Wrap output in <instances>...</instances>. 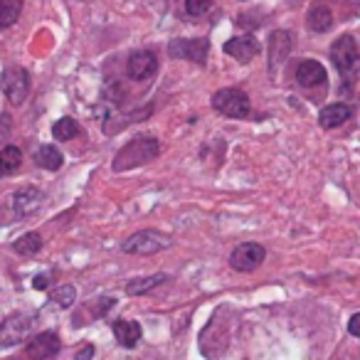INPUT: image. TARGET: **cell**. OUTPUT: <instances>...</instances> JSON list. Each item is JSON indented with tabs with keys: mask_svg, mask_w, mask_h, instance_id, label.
<instances>
[{
	"mask_svg": "<svg viewBox=\"0 0 360 360\" xmlns=\"http://www.w3.org/2000/svg\"><path fill=\"white\" fill-rule=\"evenodd\" d=\"M60 348H62L60 335H57L55 330H45V333H37L35 338L27 343L25 353H27V358H32V360H50L60 353Z\"/></svg>",
	"mask_w": 360,
	"mask_h": 360,
	"instance_id": "5bb4252c",
	"label": "cell"
},
{
	"mask_svg": "<svg viewBox=\"0 0 360 360\" xmlns=\"http://www.w3.org/2000/svg\"><path fill=\"white\" fill-rule=\"evenodd\" d=\"M222 50H225V55H230L232 60L240 62V65H250V62L262 52V45L255 35L245 32V35H237V37H232V40H227Z\"/></svg>",
	"mask_w": 360,
	"mask_h": 360,
	"instance_id": "7c38bea8",
	"label": "cell"
},
{
	"mask_svg": "<svg viewBox=\"0 0 360 360\" xmlns=\"http://www.w3.org/2000/svg\"><path fill=\"white\" fill-rule=\"evenodd\" d=\"M230 309H217L212 314L210 323L202 328L200 333V353L205 355L207 360H220L222 355L227 353V345H230Z\"/></svg>",
	"mask_w": 360,
	"mask_h": 360,
	"instance_id": "7a4b0ae2",
	"label": "cell"
},
{
	"mask_svg": "<svg viewBox=\"0 0 360 360\" xmlns=\"http://www.w3.org/2000/svg\"><path fill=\"white\" fill-rule=\"evenodd\" d=\"M50 299H52V304H57L60 309H70V306L77 301V289L72 284H62L52 291Z\"/></svg>",
	"mask_w": 360,
	"mask_h": 360,
	"instance_id": "484cf974",
	"label": "cell"
},
{
	"mask_svg": "<svg viewBox=\"0 0 360 360\" xmlns=\"http://www.w3.org/2000/svg\"><path fill=\"white\" fill-rule=\"evenodd\" d=\"M91 358H94V345H91V343H84L75 353V360H91Z\"/></svg>",
	"mask_w": 360,
	"mask_h": 360,
	"instance_id": "83f0119b",
	"label": "cell"
},
{
	"mask_svg": "<svg viewBox=\"0 0 360 360\" xmlns=\"http://www.w3.org/2000/svg\"><path fill=\"white\" fill-rule=\"evenodd\" d=\"M215 0H186V13L191 18H202L205 13H210Z\"/></svg>",
	"mask_w": 360,
	"mask_h": 360,
	"instance_id": "4316f807",
	"label": "cell"
},
{
	"mask_svg": "<svg viewBox=\"0 0 360 360\" xmlns=\"http://www.w3.org/2000/svg\"><path fill=\"white\" fill-rule=\"evenodd\" d=\"M350 119H353V106L345 104V101H338V104H328L321 109L319 126L323 131H330V129H338V126L348 124Z\"/></svg>",
	"mask_w": 360,
	"mask_h": 360,
	"instance_id": "e0dca14e",
	"label": "cell"
},
{
	"mask_svg": "<svg viewBox=\"0 0 360 360\" xmlns=\"http://www.w3.org/2000/svg\"><path fill=\"white\" fill-rule=\"evenodd\" d=\"M79 134H82V126L77 124V119H72V116H62V119L52 126V136H55L57 141H72Z\"/></svg>",
	"mask_w": 360,
	"mask_h": 360,
	"instance_id": "d4e9b609",
	"label": "cell"
},
{
	"mask_svg": "<svg viewBox=\"0 0 360 360\" xmlns=\"http://www.w3.org/2000/svg\"><path fill=\"white\" fill-rule=\"evenodd\" d=\"M0 89L8 96V101L15 106L25 104L27 94H30V75L22 67H8L0 77Z\"/></svg>",
	"mask_w": 360,
	"mask_h": 360,
	"instance_id": "ba28073f",
	"label": "cell"
},
{
	"mask_svg": "<svg viewBox=\"0 0 360 360\" xmlns=\"http://www.w3.org/2000/svg\"><path fill=\"white\" fill-rule=\"evenodd\" d=\"M266 259V250L259 245V242H245V245H237L230 255V266L235 271H255L264 264Z\"/></svg>",
	"mask_w": 360,
	"mask_h": 360,
	"instance_id": "9c48e42d",
	"label": "cell"
},
{
	"mask_svg": "<svg viewBox=\"0 0 360 360\" xmlns=\"http://www.w3.org/2000/svg\"><path fill=\"white\" fill-rule=\"evenodd\" d=\"M168 281V274H148V276H136V279L126 281V294L129 296H143L158 289L160 284Z\"/></svg>",
	"mask_w": 360,
	"mask_h": 360,
	"instance_id": "ffe728a7",
	"label": "cell"
},
{
	"mask_svg": "<svg viewBox=\"0 0 360 360\" xmlns=\"http://www.w3.org/2000/svg\"><path fill=\"white\" fill-rule=\"evenodd\" d=\"M168 55L173 60H188L198 67L207 65V55H210V40L207 37H175L168 45Z\"/></svg>",
	"mask_w": 360,
	"mask_h": 360,
	"instance_id": "52a82bcc",
	"label": "cell"
},
{
	"mask_svg": "<svg viewBox=\"0 0 360 360\" xmlns=\"http://www.w3.org/2000/svg\"><path fill=\"white\" fill-rule=\"evenodd\" d=\"M173 245V237L165 235L160 230H141L134 232L131 237H126L121 250L126 255H136V257H150V255H158V252L168 250Z\"/></svg>",
	"mask_w": 360,
	"mask_h": 360,
	"instance_id": "8992f818",
	"label": "cell"
},
{
	"mask_svg": "<svg viewBox=\"0 0 360 360\" xmlns=\"http://www.w3.org/2000/svg\"><path fill=\"white\" fill-rule=\"evenodd\" d=\"M22 6H25V0H0V30L15 25Z\"/></svg>",
	"mask_w": 360,
	"mask_h": 360,
	"instance_id": "603a6c76",
	"label": "cell"
},
{
	"mask_svg": "<svg viewBox=\"0 0 360 360\" xmlns=\"http://www.w3.org/2000/svg\"><path fill=\"white\" fill-rule=\"evenodd\" d=\"M294 77H296V84H299L301 89H316V86H323L326 89V84H328V72H326V67L316 60L299 62Z\"/></svg>",
	"mask_w": 360,
	"mask_h": 360,
	"instance_id": "4fadbf2b",
	"label": "cell"
},
{
	"mask_svg": "<svg viewBox=\"0 0 360 360\" xmlns=\"http://www.w3.org/2000/svg\"><path fill=\"white\" fill-rule=\"evenodd\" d=\"M160 155V143L155 136H136L131 139L124 148H119V153L114 155V173H124V170H134L141 165L150 163Z\"/></svg>",
	"mask_w": 360,
	"mask_h": 360,
	"instance_id": "3957f363",
	"label": "cell"
},
{
	"mask_svg": "<svg viewBox=\"0 0 360 360\" xmlns=\"http://www.w3.org/2000/svg\"><path fill=\"white\" fill-rule=\"evenodd\" d=\"M348 333L353 335V338H360V314H353L348 321Z\"/></svg>",
	"mask_w": 360,
	"mask_h": 360,
	"instance_id": "f1b7e54d",
	"label": "cell"
},
{
	"mask_svg": "<svg viewBox=\"0 0 360 360\" xmlns=\"http://www.w3.org/2000/svg\"><path fill=\"white\" fill-rule=\"evenodd\" d=\"M242 3H247V0H242Z\"/></svg>",
	"mask_w": 360,
	"mask_h": 360,
	"instance_id": "4dcf8cb0",
	"label": "cell"
},
{
	"mask_svg": "<svg viewBox=\"0 0 360 360\" xmlns=\"http://www.w3.org/2000/svg\"><path fill=\"white\" fill-rule=\"evenodd\" d=\"M42 202H45V195L35 186H25L13 193V210H15L18 217H30L32 212L40 210Z\"/></svg>",
	"mask_w": 360,
	"mask_h": 360,
	"instance_id": "2e32d148",
	"label": "cell"
},
{
	"mask_svg": "<svg viewBox=\"0 0 360 360\" xmlns=\"http://www.w3.org/2000/svg\"><path fill=\"white\" fill-rule=\"evenodd\" d=\"M158 72V57H155L153 50H139L129 57L126 62V75L134 82H146L150 77H155Z\"/></svg>",
	"mask_w": 360,
	"mask_h": 360,
	"instance_id": "8fae6325",
	"label": "cell"
},
{
	"mask_svg": "<svg viewBox=\"0 0 360 360\" xmlns=\"http://www.w3.org/2000/svg\"><path fill=\"white\" fill-rule=\"evenodd\" d=\"M114 304H116L114 296H99V299H94V301H89V304L82 306L72 321H75V326H86L89 321L104 319V316L114 309Z\"/></svg>",
	"mask_w": 360,
	"mask_h": 360,
	"instance_id": "ac0fdd59",
	"label": "cell"
},
{
	"mask_svg": "<svg viewBox=\"0 0 360 360\" xmlns=\"http://www.w3.org/2000/svg\"><path fill=\"white\" fill-rule=\"evenodd\" d=\"M35 163L45 170H60L62 163H65V155H62V150L57 146L45 143L35 150Z\"/></svg>",
	"mask_w": 360,
	"mask_h": 360,
	"instance_id": "44dd1931",
	"label": "cell"
},
{
	"mask_svg": "<svg viewBox=\"0 0 360 360\" xmlns=\"http://www.w3.org/2000/svg\"><path fill=\"white\" fill-rule=\"evenodd\" d=\"M20 165H22V150L18 148V146L0 148V175H3V178L13 175Z\"/></svg>",
	"mask_w": 360,
	"mask_h": 360,
	"instance_id": "7402d4cb",
	"label": "cell"
},
{
	"mask_svg": "<svg viewBox=\"0 0 360 360\" xmlns=\"http://www.w3.org/2000/svg\"><path fill=\"white\" fill-rule=\"evenodd\" d=\"M328 57L333 62V67L340 75V94H348L355 84V77H358L360 67V45L353 35H340L338 40L330 45Z\"/></svg>",
	"mask_w": 360,
	"mask_h": 360,
	"instance_id": "6da1fadb",
	"label": "cell"
},
{
	"mask_svg": "<svg viewBox=\"0 0 360 360\" xmlns=\"http://www.w3.org/2000/svg\"><path fill=\"white\" fill-rule=\"evenodd\" d=\"M212 109L225 119H247L252 114V101L247 91L237 86H225L212 94Z\"/></svg>",
	"mask_w": 360,
	"mask_h": 360,
	"instance_id": "5b68a950",
	"label": "cell"
},
{
	"mask_svg": "<svg viewBox=\"0 0 360 360\" xmlns=\"http://www.w3.org/2000/svg\"><path fill=\"white\" fill-rule=\"evenodd\" d=\"M291 52H294V35L289 30H281V27L271 32L269 42H266V67H269L271 82H279Z\"/></svg>",
	"mask_w": 360,
	"mask_h": 360,
	"instance_id": "277c9868",
	"label": "cell"
},
{
	"mask_svg": "<svg viewBox=\"0 0 360 360\" xmlns=\"http://www.w3.org/2000/svg\"><path fill=\"white\" fill-rule=\"evenodd\" d=\"M50 274H37L35 279H32V286H35V289H40V291H45L47 286H50Z\"/></svg>",
	"mask_w": 360,
	"mask_h": 360,
	"instance_id": "f546056e",
	"label": "cell"
},
{
	"mask_svg": "<svg viewBox=\"0 0 360 360\" xmlns=\"http://www.w3.org/2000/svg\"><path fill=\"white\" fill-rule=\"evenodd\" d=\"M141 335H143V330H141V326L136 323V321H126V319L114 321V338L119 340V345H124V348H136Z\"/></svg>",
	"mask_w": 360,
	"mask_h": 360,
	"instance_id": "d6986e66",
	"label": "cell"
},
{
	"mask_svg": "<svg viewBox=\"0 0 360 360\" xmlns=\"http://www.w3.org/2000/svg\"><path fill=\"white\" fill-rule=\"evenodd\" d=\"M32 326H35V316L30 314H11L3 323H0V345H15L30 335Z\"/></svg>",
	"mask_w": 360,
	"mask_h": 360,
	"instance_id": "30bf717a",
	"label": "cell"
},
{
	"mask_svg": "<svg viewBox=\"0 0 360 360\" xmlns=\"http://www.w3.org/2000/svg\"><path fill=\"white\" fill-rule=\"evenodd\" d=\"M13 250H15L20 257L37 255V252L42 250V237H40V232H25L22 237H18V240L13 242Z\"/></svg>",
	"mask_w": 360,
	"mask_h": 360,
	"instance_id": "cb8c5ba5",
	"label": "cell"
},
{
	"mask_svg": "<svg viewBox=\"0 0 360 360\" xmlns=\"http://www.w3.org/2000/svg\"><path fill=\"white\" fill-rule=\"evenodd\" d=\"M335 22V15H333V8H330L328 0H316L314 6L309 8L306 13V27L316 35H323L333 27Z\"/></svg>",
	"mask_w": 360,
	"mask_h": 360,
	"instance_id": "9a60e30c",
	"label": "cell"
}]
</instances>
